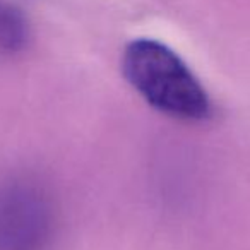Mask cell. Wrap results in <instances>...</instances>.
I'll use <instances>...</instances> for the list:
<instances>
[{
  "label": "cell",
  "instance_id": "1",
  "mask_svg": "<svg viewBox=\"0 0 250 250\" xmlns=\"http://www.w3.org/2000/svg\"><path fill=\"white\" fill-rule=\"evenodd\" d=\"M122 74L132 89L160 113L182 122H202L211 115V98L199 77L177 52L153 38L127 43Z\"/></svg>",
  "mask_w": 250,
  "mask_h": 250
},
{
  "label": "cell",
  "instance_id": "2",
  "mask_svg": "<svg viewBox=\"0 0 250 250\" xmlns=\"http://www.w3.org/2000/svg\"><path fill=\"white\" fill-rule=\"evenodd\" d=\"M57 208L48 187L31 175L0 178V250H48Z\"/></svg>",
  "mask_w": 250,
  "mask_h": 250
},
{
  "label": "cell",
  "instance_id": "3",
  "mask_svg": "<svg viewBox=\"0 0 250 250\" xmlns=\"http://www.w3.org/2000/svg\"><path fill=\"white\" fill-rule=\"evenodd\" d=\"M29 26L16 7L0 2V53H18L28 45Z\"/></svg>",
  "mask_w": 250,
  "mask_h": 250
}]
</instances>
